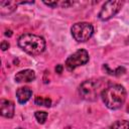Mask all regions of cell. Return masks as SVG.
<instances>
[{"instance_id": "cell-1", "label": "cell", "mask_w": 129, "mask_h": 129, "mask_svg": "<svg viewBox=\"0 0 129 129\" xmlns=\"http://www.w3.org/2000/svg\"><path fill=\"white\" fill-rule=\"evenodd\" d=\"M101 97L106 107L112 110H116L122 107V105L125 103L127 93L123 86L115 84L104 89L101 93Z\"/></svg>"}, {"instance_id": "cell-2", "label": "cell", "mask_w": 129, "mask_h": 129, "mask_svg": "<svg viewBox=\"0 0 129 129\" xmlns=\"http://www.w3.org/2000/svg\"><path fill=\"white\" fill-rule=\"evenodd\" d=\"M18 45L30 55H38L45 49L46 43L43 37L32 33H24L18 38Z\"/></svg>"}, {"instance_id": "cell-3", "label": "cell", "mask_w": 129, "mask_h": 129, "mask_svg": "<svg viewBox=\"0 0 129 129\" xmlns=\"http://www.w3.org/2000/svg\"><path fill=\"white\" fill-rule=\"evenodd\" d=\"M101 84L97 80H86L84 81L79 87L80 96L90 102H94L98 99L99 92H100Z\"/></svg>"}, {"instance_id": "cell-4", "label": "cell", "mask_w": 129, "mask_h": 129, "mask_svg": "<svg viewBox=\"0 0 129 129\" xmlns=\"http://www.w3.org/2000/svg\"><path fill=\"white\" fill-rule=\"evenodd\" d=\"M71 31L75 40L78 42H85L92 37L94 27L89 22H77L72 26Z\"/></svg>"}, {"instance_id": "cell-5", "label": "cell", "mask_w": 129, "mask_h": 129, "mask_svg": "<svg viewBox=\"0 0 129 129\" xmlns=\"http://www.w3.org/2000/svg\"><path fill=\"white\" fill-rule=\"evenodd\" d=\"M89 61V53L86 49H79L75 53L71 54L66 60V68L68 71L72 72L78 67L84 66Z\"/></svg>"}, {"instance_id": "cell-6", "label": "cell", "mask_w": 129, "mask_h": 129, "mask_svg": "<svg viewBox=\"0 0 129 129\" xmlns=\"http://www.w3.org/2000/svg\"><path fill=\"white\" fill-rule=\"evenodd\" d=\"M123 4H124L123 1H118V0H110L105 2L104 5L102 6L101 11L99 12V15H98L99 18L103 21L109 20L120 11Z\"/></svg>"}, {"instance_id": "cell-7", "label": "cell", "mask_w": 129, "mask_h": 129, "mask_svg": "<svg viewBox=\"0 0 129 129\" xmlns=\"http://www.w3.org/2000/svg\"><path fill=\"white\" fill-rule=\"evenodd\" d=\"M15 105L10 100L2 99L0 101V114L5 118H12L14 116Z\"/></svg>"}, {"instance_id": "cell-8", "label": "cell", "mask_w": 129, "mask_h": 129, "mask_svg": "<svg viewBox=\"0 0 129 129\" xmlns=\"http://www.w3.org/2000/svg\"><path fill=\"white\" fill-rule=\"evenodd\" d=\"M15 81L17 83H29L35 80V73L32 70L26 69L18 72L15 75Z\"/></svg>"}, {"instance_id": "cell-9", "label": "cell", "mask_w": 129, "mask_h": 129, "mask_svg": "<svg viewBox=\"0 0 129 129\" xmlns=\"http://www.w3.org/2000/svg\"><path fill=\"white\" fill-rule=\"evenodd\" d=\"M31 95H32V91L28 87H22L16 91V98H17L18 103L20 104L26 103L30 99Z\"/></svg>"}, {"instance_id": "cell-10", "label": "cell", "mask_w": 129, "mask_h": 129, "mask_svg": "<svg viewBox=\"0 0 129 129\" xmlns=\"http://www.w3.org/2000/svg\"><path fill=\"white\" fill-rule=\"evenodd\" d=\"M18 4L19 2H16V1H1L0 2V13L2 15L10 14L16 10V7Z\"/></svg>"}, {"instance_id": "cell-11", "label": "cell", "mask_w": 129, "mask_h": 129, "mask_svg": "<svg viewBox=\"0 0 129 129\" xmlns=\"http://www.w3.org/2000/svg\"><path fill=\"white\" fill-rule=\"evenodd\" d=\"M110 129H129V121H127V120L115 121L110 126Z\"/></svg>"}, {"instance_id": "cell-12", "label": "cell", "mask_w": 129, "mask_h": 129, "mask_svg": "<svg viewBox=\"0 0 129 129\" xmlns=\"http://www.w3.org/2000/svg\"><path fill=\"white\" fill-rule=\"evenodd\" d=\"M34 103L37 105V106H44V107H50L51 105V100L49 98H43V97H40V96H37L35 97L34 99Z\"/></svg>"}, {"instance_id": "cell-13", "label": "cell", "mask_w": 129, "mask_h": 129, "mask_svg": "<svg viewBox=\"0 0 129 129\" xmlns=\"http://www.w3.org/2000/svg\"><path fill=\"white\" fill-rule=\"evenodd\" d=\"M104 69L107 71V73H108L109 75H112V76H121V75H123V74L126 72L125 68H123V67H118L116 70L111 71V70L109 69L108 64H104Z\"/></svg>"}, {"instance_id": "cell-14", "label": "cell", "mask_w": 129, "mask_h": 129, "mask_svg": "<svg viewBox=\"0 0 129 129\" xmlns=\"http://www.w3.org/2000/svg\"><path fill=\"white\" fill-rule=\"evenodd\" d=\"M34 116H35V119L37 120L38 123L40 124H43L45 121H46V118H47V113L44 112V111H36L34 113Z\"/></svg>"}, {"instance_id": "cell-15", "label": "cell", "mask_w": 129, "mask_h": 129, "mask_svg": "<svg viewBox=\"0 0 129 129\" xmlns=\"http://www.w3.org/2000/svg\"><path fill=\"white\" fill-rule=\"evenodd\" d=\"M43 3L45 4V5H47V6H50L51 8H54V7H56L57 6V2L56 1H43Z\"/></svg>"}, {"instance_id": "cell-16", "label": "cell", "mask_w": 129, "mask_h": 129, "mask_svg": "<svg viewBox=\"0 0 129 129\" xmlns=\"http://www.w3.org/2000/svg\"><path fill=\"white\" fill-rule=\"evenodd\" d=\"M9 46H10V44H9L8 41L3 40V41L1 42V49H2V50H6V49H8Z\"/></svg>"}, {"instance_id": "cell-17", "label": "cell", "mask_w": 129, "mask_h": 129, "mask_svg": "<svg viewBox=\"0 0 129 129\" xmlns=\"http://www.w3.org/2000/svg\"><path fill=\"white\" fill-rule=\"evenodd\" d=\"M62 70H63L62 64H57V66L55 67V72H56L57 74H61V73H62Z\"/></svg>"}, {"instance_id": "cell-18", "label": "cell", "mask_w": 129, "mask_h": 129, "mask_svg": "<svg viewBox=\"0 0 129 129\" xmlns=\"http://www.w3.org/2000/svg\"><path fill=\"white\" fill-rule=\"evenodd\" d=\"M74 2H62L61 3V6L62 7H68V6H70V5H72Z\"/></svg>"}, {"instance_id": "cell-19", "label": "cell", "mask_w": 129, "mask_h": 129, "mask_svg": "<svg viewBox=\"0 0 129 129\" xmlns=\"http://www.w3.org/2000/svg\"><path fill=\"white\" fill-rule=\"evenodd\" d=\"M5 35H6V36H11V35H12V31H11V30H6Z\"/></svg>"}, {"instance_id": "cell-20", "label": "cell", "mask_w": 129, "mask_h": 129, "mask_svg": "<svg viewBox=\"0 0 129 129\" xmlns=\"http://www.w3.org/2000/svg\"><path fill=\"white\" fill-rule=\"evenodd\" d=\"M127 112L129 113V104H128V106H127Z\"/></svg>"}, {"instance_id": "cell-21", "label": "cell", "mask_w": 129, "mask_h": 129, "mask_svg": "<svg viewBox=\"0 0 129 129\" xmlns=\"http://www.w3.org/2000/svg\"><path fill=\"white\" fill-rule=\"evenodd\" d=\"M16 129H23V128H20V127H19V128H16Z\"/></svg>"}]
</instances>
